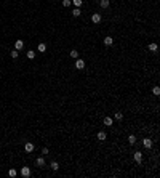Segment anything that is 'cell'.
Instances as JSON below:
<instances>
[{
	"instance_id": "21",
	"label": "cell",
	"mask_w": 160,
	"mask_h": 178,
	"mask_svg": "<svg viewBox=\"0 0 160 178\" xmlns=\"http://www.w3.org/2000/svg\"><path fill=\"white\" fill-rule=\"evenodd\" d=\"M82 3H83V0H74V6H75V8L82 6Z\"/></svg>"
},
{
	"instance_id": "26",
	"label": "cell",
	"mask_w": 160,
	"mask_h": 178,
	"mask_svg": "<svg viewBox=\"0 0 160 178\" xmlns=\"http://www.w3.org/2000/svg\"><path fill=\"white\" fill-rule=\"evenodd\" d=\"M42 154H43V156H45V154H48V148H43V149H42Z\"/></svg>"
},
{
	"instance_id": "11",
	"label": "cell",
	"mask_w": 160,
	"mask_h": 178,
	"mask_svg": "<svg viewBox=\"0 0 160 178\" xmlns=\"http://www.w3.org/2000/svg\"><path fill=\"white\" fill-rule=\"evenodd\" d=\"M24 149H26L27 152H32V151H34V145H32V143H26Z\"/></svg>"
},
{
	"instance_id": "13",
	"label": "cell",
	"mask_w": 160,
	"mask_h": 178,
	"mask_svg": "<svg viewBox=\"0 0 160 178\" xmlns=\"http://www.w3.org/2000/svg\"><path fill=\"white\" fill-rule=\"evenodd\" d=\"M109 3H111L109 0H101V2H99V5H101V8H107V6H109Z\"/></svg>"
},
{
	"instance_id": "1",
	"label": "cell",
	"mask_w": 160,
	"mask_h": 178,
	"mask_svg": "<svg viewBox=\"0 0 160 178\" xmlns=\"http://www.w3.org/2000/svg\"><path fill=\"white\" fill-rule=\"evenodd\" d=\"M21 175H22L24 178L31 177V168H29V167H22V168H21Z\"/></svg>"
},
{
	"instance_id": "20",
	"label": "cell",
	"mask_w": 160,
	"mask_h": 178,
	"mask_svg": "<svg viewBox=\"0 0 160 178\" xmlns=\"http://www.w3.org/2000/svg\"><path fill=\"white\" fill-rule=\"evenodd\" d=\"M38 51H42V53H43V51H45V50H47V45H45V43H40V45H38Z\"/></svg>"
},
{
	"instance_id": "8",
	"label": "cell",
	"mask_w": 160,
	"mask_h": 178,
	"mask_svg": "<svg viewBox=\"0 0 160 178\" xmlns=\"http://www.w3.org/2000/svg\"><path fill=\"white\" fill-rule=\"evenodd\" d=\"M112 43H114V39H112L111 35H107V37H104V45H107V47H111Z\"/></svg>"
},
{
	"instance_id": "2",
	"label": "cell",
	"mask_w": 160,
	"mask_h": 178,
	"mask_svg": "<svg viewBox=\"0 0 160 178\" xmlns=\"http://www.w3.org/2000/svg\"><path fill=\"white\" fill-rule=\"evenodd\" d=\"M75 67H77V69H83V67H85V61L77 58V61H75Z\"/></svg>"
},
{
	"instance_id": "3",
	"label": "cell",
	"mask_w": 160,
	"mask_h": 178,
	"mask_svg": "<svg viewBox=\"0 0 160 178\" xmlns=\"http://www.w3.org/2000/svg\"><path fill=\"white\" fill-rule=\"evenodd\" d=\"M134 161H136V162H138V164H141V162H143V152H139V151H136V152H134Z\"/></svg>"
},
{
	"instance_id": "7",
	"label": "cell",
	"mask_w": 160,
	"mask_h": 178,
	"mask_svg": "<svg viewBox=\"0 0 160 178\" xmlns=\"http://www.w3.org/2000/svg\"><path fill=\"white\" fill-rule=\"evenodd\" d=\"M35 165H37V167H43V165H45V159H43V157H37V159H35Z\"/></svg>"
},
{
	"instance_id": "9",
	"label": "cell",
	"mask_w": 160,
	"mask_h": 178,
	"mask_svg": "<svg viewBox=\"0 0 160 178\" xmlns=\"http://www.w3.org/2000/svg\"><path fill=\"white\" fill-rule=\"evenodd\" d=\"M96 136H98V140H99V141H104V140H106V132H98V135H96Z\"/></svg>"
},
{
	"instance_id": "5",
	"label": "cell",
	"mask_w": 160,
	"mask_h": 178,
	"mask_svg": "<svg viewBox=\"0 0 160 178\" xmlns=\"http://www.w3.org/2000/svg\"><path fill=\"white\" fill-rule=\"evenodd\" d=\"M143 145H144V148L150 149V148H152V141H150V138H144V140H143Z\"/></svg>"
},
{
	"instance_id": "24",
	"label": "cell",
	"mask_w": 160,
	"mask_h": 178,
	"mask_svg": "<svg viewBox=\"0 0 160 178\" xmlns=\"http://www.w3.org/2000/svg\"><path fill=\"white\" fill-rule=\"evenodd\" d=\"M16 173H18V172H16L15 168H10V172H8V175H10V177H16Z\"/></svg>"
},
{
	"instance_id": "22",
	"label": "cell",
	"mask_w": 160,
	"mask_h": 178,
	"mask_svg": "<svg viewBox=\"0 0 160 178\" xmlns=\"http://www.w3.org/2000/svg\"><path fill=\"white\" fill-rule=\"evenodd\" d=\"M11 58H13V59H16V58H18V55H19V53H18V50H13V51H11Z\"/></svg>"
},
{
	"instance_id": "15",
	"label": "cell",
	"mask_w": 160,
	"mask_h": 178,
	"mask_svg": "<svg viewBox=\"0 0 160 178\" xmlns=\"http://www.w3.org/2000/svg\"><path fill=\"white\" fill-rule=\"evenodd\" d=\"M128 143H130V145H134V143H136V136L130 135V136H128Z\"/></svg>"
},
{
	"instance_id": "10",
	"label": "cell",
	"mask_w": 160,
	"mask_h": 178,
	"mask_svg": "<svg viewBox=\"0 0 160 178\" xmlns=\"http://www.w3.org/2000/svg\"><path fill=\"white\" fill-rule=\"evenodd\" d=\"M50 168L56 172V170H58V168H59V164H58V162H56V161H53V162H51V164H50Z\"/></svg>"
},
{
	"instance_id": "19",
	"label": "cell",
	"mask_w": 160,
	"mask_h": 178,
	"mask_svg": "<svg viewBox=\"0 0 160 178\" xmlns=\"http://www.w3.org/2000/svg\"><path fill=\"white\" fill-rule=\"evenodd\" d=\"M72 15H74V16H75V18H79V16H80V15H82V11H80V10H79V8H74V11H72Z\"/></svg>"
},
{
	"instance_id": "18",
	"label": "cell",
	"mask_w": 160,
	"mask_h": 178,
	"mask_svg": "<svg viewBox=\"0 0 160 178\" xmlns=\"http://www.w3.org/2000/svg\"><path fill=\"white\" fill-rule=\"evenodd\" d=\"M157 48H159V47H157V43H150V45H149V50H150V51H154V53L157 51Z\"/></svg>"
},
{
	"instance_id": "23",
	"label": "cell",
	"mask_w": 160,
	"mask_h": 178,
	"mask_svg": "<svg viewBox=\"0 0 160 178\" xmlns=\"http://www.w3.org/2000/svg\"><path fill=\"white\" fill-rule=\"evenodd\" d=\"M152 93H154V95H160V88L159 87H154V88H152Z\"/></svg>"
},
{
	"instance_id": "6",
	"label": "cell",
	"mask_w": 160,
	"mask_h": 178,
	"mask_svg": "<svg viewBox=\"0 0 160 178\" xmlns=\"http://www.w3.org/2000/svg\"><path fill=\"white\" fill-rule=\"evenodd\" d=\"M22 47H24V42H22V40H16L15 42V50L19 51V50H22Z\"/></svg>"
},
{
	"instance_id": "12",
	"label": "cell",
	"mask_w": 160,
	"mask_h": 178,
	"mask_svg": "<svg viewBox=\"0 0 160 178\" xmlns=\"http://www.w3.org/2000/svg\"><path fill=\"white\" fill-rule=\"evenodd\" d=\"M104 125H106V127H111L112 125V117H104Z\"/></svg>"
},
{
	"instance_id": "17",
	"label": "cell",
	"mask_w": 160,
	"mask_h": 178,
	"mask_svg": "<svg viewBox=\"0 0 160 178\" xmlns=\"http://www.w3.org/2000/svg\"><path fill=\"white\" fill-rule=\"evenodd\" d=\"M114 119H115V120H122V119H123V114H122V112H115V114H114Z\"/></svg>"
},
{
	"instance_id": "14",
	"label": "cell",
	"mask_w": 160,
	"mask_h": 178,
	"mask_svg": "<svg viewBox=\"0 0 160 178\" xmlns=\"http://www.w3.org/2000/svg\"><path fill=\"white\" fill-rule=\"evenodd\" d=\"M27 58L34 59V58H35V51H34V50H29V51H27Z\"/></svg>"
},
{
	"instance_id": "4",
	"label": "cell",
	"mask_w": 160,
	"mask_h": 178,
	"mask_svg": "<svg viewBox=\"0 0 160 178\" xmlns=\"http://www.w3.org/2000/svg\"><path fill=\"white\" fill-rule=\"evenodd\" d=\"M91 21L95 22V24H98V22H101V15H99V13H95V15L91 16Z\"/></svg>"
},
{
	"instance_id": "16",
	"label": "cell",
	"mask_w": 160,
	"mask_h": 178,
	"mask_svg": "<svg viewBox=\"0 0 160 178\" xmlns=\"http://www.w3.org/2000/svg\"><path fill=\"white\" fill-rule=\"evenodd\" d=\"M70 58H74V59H77L79 58V51H77V50H72V51H70Z\"/></svg>"
},
{
	"instance_id": "25",
	"label": "cell",
	"mask_w": 160,
	"mask_h": 178,
	"mask_svg": "<svg viewBox=\"0 0 160 178\" xmlns=\"http://www.w3.org/2000/svg\"><path fill=\"white\" fill-rule=\"evenodd\" d=\"M70 3H72L70 0H63V6H70Z\"/></svg>"
}]
</instances>
